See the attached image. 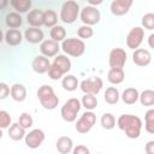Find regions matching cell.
<instances>
[{"instance_id": "obj_6", "label": "cell", "mask_w": 154, "mask_h": 154, "mask_svg": "<svg viewBox=\"0 0 154 154\" xmlns=\"http://www.w3.org/2000/svg\"><path fill=\"white\" fill-rule=\"evenodd\" d=\"M95 123H96V116H95V113L93 111H85L79 117V119L76 122L75 129L79 134H87V132H89L93 129V126L95 125Z\"/></svg>"}, {"instance_id": "obj_37", "label": "cell", "mask_w": 154, "mask_h": 154, "mask_svg": "<svg viewBox=\"0 0 154 154\" xmlns=\"http://www.w3.org/2000/svg\"><path fill=\"white\" fill-rule=\"evenodd\" d=\"M12 124V118L7 111H0V129H7Z\"/></svg>"}, {"instance_id": "obj_5", "label": "cell", "mask_w": 154, "mask_h": 154, "mask_svg": "<svg viewBox=\"0 0 154 154\" xmlns=\"http://www.w3.org/2000/svg\"><path fill=\"white\" fill-rule=\"evenodd\" d=\"M82 105H81V101L77 99V97H71L69 99L63 106H61V109H60V116L61 118L67 122V123H72L77 119V114L81 109Z\"/></svg>"}, {"instance_id": "obj_31", "label": "cell", "mask_w": 154, "mask_h": 154, "mask_svg": "<svg viewBox=\"0 0 154 154\" xmlns=\"http://www.w3.org/2000/svg\"><path fill=\"white\" fill-rule=\"evenodd\" d=\"M138 100L140 102L146 106V107H150L154 105V91L152 89H146L143 90L140 95H138Z\"/></svg>"}, {"instance_id": "obj_32", "label": "cell", "mask_w": 154, "mask_h": 154, "mask_svg": "<svg viewBox=\"0 0 154 154\" xmlns=\"http://www.w3.org/2000/svg\"><path fill=\"white\" fill-rule=\"evenodd\" d=\"M81 105H82L87 111H93V109H95L96 106H97V99H96L95 95L84 94V95L82 96Z\"/></svg>"}, {"instance_id": "obj_48", "label": "cell", "mask_w": 154, "mask_h": 154, "mask_svg": "<svg viewBox=\"0 0 154 154\" xmlns=\"http://www.w3.org/2000/svg\"><path fill=\"white\" fill-rule=\"evenodd\" d=\"M97 154H100V153H97Z\"/></svg>"}, {"instance_id": "obj_25", "label": "cell", "mask_w": 154, "mask_h": 154, "mask_svg": "<svg viewBox=\"0 0 154 154\" xmlns=\"http://www.w3.org/2000/svg\"><path fill=\"white\" fill-rule=\"evenodd\" d=\"M25 135H26L25 130L22 126H19L18 123H13V124L10 125V128H8V137L11 140L20 141V140H23L25 137Z\"/></svg>"}, {"instance_id": "obj_1", "label": "cell", "mask_w": 154, "mask_h": 154, "mask_svg": "<svg viewBox=\"0 0 154 154\" xmlns=\"http://www.w3.org/2000/svg\"><path fill=\"white\" fill-rule=\"evenodd\" d=\"M117 126L125 132L129 138H138L142 130V120L134 114H122L117 120Z\"/></svg>"}, {"instance_id": "obj_28", "label": "cell", "mask_w": 154, "mask_h": 154, "mask_svg": "<svg viewBox=\"0 0 154 154\" xmlns=\"http://www.w3.org/2000/svg\"><path fill=\"white\" fill-rule=\"evenodd\" d=\"M119 90L116 88V87H108L106 90H105V94H103V99L105 101L108 103V105H116L118 101H119Z\"/></svg>"}, {"instance_id": "obj_21", "label": "cell", "mask_w": 154, "mask_h": 154, "mask_svg": "<svg viewBox=\"0 0 154 154\" xmlns=\"http://www.w3.org/2000/svg\"><path fill=\"white\" fill-rule=\"evenodd\" d=\"M11 97L17 102H23L26 99V88L20 83H14L10 88Z\"/></svg>"}, {"instance_id": "obj_47", "label": "cell", "mask_w": 154, "mask_h": 154, "mask_svg": "<svg viewBox=\"0 0 154 154\" xmlns=\"http://www.w3.org/2000/svg\"><path fill=\"white\" fill-rule=\"evenodd\" d=\"M1 137H2V130L0 129V138H1Z\"/></svg>"}, {"instance_id": "obj_16", "label": "cell", "mask_w": 154, "mask_h": 154, "mask_svg": "<svg viewBox=\"0 0 154 154\" xmlns=\"http://www.w3.org/2000/svg\"><path fill=\"white\" fill-rule=\"evenodd\" d=\"M49 66H51V63H49V59L43 57V55H37L32 59L31 61V67L32 70L36 72V73H46L48 72L49 70Z\"/></svg>"}, {"instance_id": "obj_29", "label": "cell", "mask_w": 154, "mask_h": 154, "mask_svg": "<svg viewBox=\"0 0 154 154\" xmlns=\"http://www.w3.org/2000/svg\"><path fill=\"white\" fill-rule=\"evenodd\" d=\"M49 36H51V40H53V41H55L58 43L63 42L66 38V30L61 25H55V26L51 28Z\"/></svg>"}, {"instance_id": "obj_34", "label": "cell", "mask_w": 154, "mask_h": 154, "mask_svg": "<svg viewBox=\"0 0 154 154\" xmlns=\"http://www.w3.org/2000/svg\"><path fill=\"white\" fill-rule=\"evenodd\" d=\"M144 129L148 134H154V109L150 108L144 116Z\"/></svg>"}, {"instance_id": "obj_9", "label": "cell", "mask_w": 154, "mask_h": 154, "mask_svg": "<svg viewBox=\"0 0 154 154\" xmlns=\"http://www.w3.org/2000/svg\"><path fill=\"white\" fill-rule=\"evenodd\" d=\"M128 59V54L123 48H113L108 55V64L111 69H123Z\"/></svg>"}, {"instance_id": "obj_42", "label": "cell", "mask_w": 154, "mask_h": 154, "mask_svg": "<svg viewBox=\"0 0 154 154\" xmlns=\"http://www.w3.org/2000/svg\"><path fill=\"white\" fill-rule=\"evenodd\" d=\"M146 154H154V141H148L144 147Z\"/></svg>"}, {"instance_id": "obj_13", "label": "cell", "mask_w": 154, "mask_h": 154, "mask_svg": "<svg viewBox=\"0 0 154 154\" xmlns=\"http://www.w3.org/2000/svg\"><path fill=\"white\" fill-rule=\"evenodd\" d=\"M131 6H132V0H114L111 2L109 10L112 14L120 17L126 14Z\"/></svg>"}, {"instance_id": "obj_43", "label": "cell", "mask_w": 154, "mask_h": 154, "mask_svg": "<svg viewBox=\"0 0 154 154\" xmlns=\"http://www.w3.org/2000/svg\"><path fill=\"white\" fill-rule=\"evenodd\" d=\"M153 40H154V34H150L149 37H148V45L150 48H154V43H153Z\"/></svg>"}, {"instance_id": "obj_12", "label": "cell", "mask_w": 154, "mask_h": 154, "mask_svg": "<svg viewBox=\"0 0 154 154\" xmlns=\"http://www.w3.org/2000/svg\"><path fill=\"white\" fill-rule=\"evenodd\" d=\"M132 61L135 65L144 67L148 66L152 63V54L148 49L144 48H137L132 53Z\"/></svg>"}, {"instance_id": "obj_10", "label": "cell", "mask_w": 154, "mask_h": 154, "mask_svg": "<svg viewBox=\"0 0 154 154\" xmlns=\"http://www.w3.org/2000/svg\"><path fill=\"white\" fill-rule=\"evenodd\" d=\"M144 38V29L141 26H134L126 35V46L130 49H137Z\"/></svg>"}, {"instance_id": "obj_36", "label": "cell", "mask_w": 154, "mask_h": 154, "mask_svg": "<svg viewBox=\"0 0 154 154\" xmlns=\"http://www.w3.org/2000/svg\"><path fill=\"white\" fill-rule=\"evenodd\" d=\"M142 29H147V30H153L154 29V14L153 13H146L143 17H142Z\"/></svg>"}, {"instance_id": "obj_39", "label": "cell", "mask_w": 154, "mask_h": 154, "mask_svg": "<svg viewBox=\"0 0 154 154\" xmlns=\"http://www.w3.org/2000/svg\"><path fill=\"white\" fill-rule=\"evenodd\" d=\"M48 77L51 78V79H53V81H58V79H60L61 77H63V75L51 64V66H49V70H48Z\"/></svg>"}, {"instance_id": "obj_46", "label": "cell", "mask_w": 154, "mask_h": 154, "mask_svg": "<svg viewBox=\"0 0 154 154\" xmlns=\"http://www.w3.org/2000/svg\"><path fill=\"white\" fill-rule=\"evenodd\" d=\"M4 41V32H2V30L0 29V43Z\"/></svg>"}, {"instance_id": "obj_41", "label": "cell", "mask_w": 154, "mask_h": 154, "mask_svg": "<svg viewBox=\"0 0 154 154\" xmlns=\"http://www.w3.org/2000/svg\"><path fill=\"white\" fill-rule=\"evenodd\" d=\"M72 154H90V150L83 146V144H78L76 147H73L72 149Z\"/></svg>"}, {"instance_id": "obj_40", "label": "cell", "mask_w": 154, "mask_h": 154, "mask_svg": "<svg viewBox=\"0 0 154 154\" xmlns=\"http://www.w3.org/2000/svg\"><path fill=\"white\" fill-rule=\"evenodd\" d=\"M10 95V87L5 82H0V100H5Z\"/></svg>"}, {"instance_id": "obj_45", "label": "cell", "mask_w": 154, "mask_h": 154, "mask_svg": "<svg viewBox=\"0 0 154 154\" xmlns=\"http://www.w3.org/2000/svg\"><path fill=\"white\" fill-rule=\"evenodd\" d=\"M100 4H102V1H101V0H99V1H91V0H89V6H94V5H100Z\"/></svg>"}, {"instance_id": "obj_23", "label": "cell", "mask_w": 154, "mask_h": 154, "mask_svg": "<svg viewBox=\"0 0 154 154\" xmlns=\"http://www.w3.org/2000/svg\"><path fill=\"white\" fill-rule=\"evenodd\" d=\"M125 78L124 69H109L107 73V81L111 84H120Z\"/></svg>"}, {"instance_id": "obj_24", "label": "cell", "mask_w": 154, "mask_h": 154, "mask_svg": "<svg viewBox=\"0 0 154 154\" xmlns=\"http://www.w3.org/2000/svg\"><path fill=\"white\" fill-rule=\"evenodd\" d=\"M138 90L136 88H126L122 94V100L126 105H134L138 100Z\"/></svg>"}, {"instance_id": "obj_3", "label": "cell", "mask_w": 154, "mask_h": 154, "mask_svg": "<svg viewBox=\"0 0 154 154\" xmlns=\"http://www.w3.org/2000/svg\"><path fill=\"white\" fill-rule=\"evenodd\" d=\"M60 49H63V52L65 54L70 55V57L78 58V57L84 54V52H85V43L81 38L69 37V38H65L61 42Z\"/></svg>"}, {"instance_id": "obj_19", "label": "cell", "mask_w": 154, "mask_h": 154, "mask_svg": "<svg viewBox=\"0 0 154 154\" xmlns=\"http://www.w3.org/2000/svg\"><path fill=\"white\" fill-rule=\"evenodd\" d=\"M55 148L60 154H69L73 149L72 138L69 136H61L55 142Z\"/></svg>"}, {"instance_id": "obj_33", "label": "cell", "mask_w": 154, "mask_h": 154, "mask_svg": "<svg viewBox=\"0 0 154 154\" xmlns=\"http://www.w3.org/2000/svg\"><path fill=\"white\" fill-rule=\"evenodd\" d=\"M100 123H101V126L106 130H112L114 126H116V118L112 113H103L101 116V119H100Z\"/></svg>"}, {"instance_id": "obj_26", "label": "cell", "mask_w": 154, "mask_h": 154, "mask_svg": "<svg viewBox=\"0 0 154 154\" xmlns=\"http://www.w3.org/2000/svg\"><path fill=\"white\" fill-rule=\"evenodd\" d=\"M14 10L17 13H26L30 8H31V1L30 0H11L8 2Z\"/></svg>"}, {"instance_id": "obj_27", "label": "cell", "mask_w": 154, "mask_h": 154, "mask_svg": "<svg viewBox=\"0 0 154 154\" xmlns=\"http://www.w3.org/2000/svg\"><path fill=\"white\" fill-rule=\"evenodd\" d=\"M78 85H79V82H78L77 77H75L73 75H66L65 77H63L61 87L64 88V90H66V91H73V90L77 89Z\"/></svg>"}, {"instance_id": "obj_35", "label": "cell", "mask_w": 154, "mask_h": 154, "mask_svg": "<svg viewBox=\"0 0 154 154\" xmlns=\"http://www.w3.org/2000/svg\"><path fill=\"white\" fill-rule=\"evenodd\" d=\"M32 123H34V119L31 117L30 113H26V112H23L20 116H19V119H18V124L19 126H22L24 130L29 129L32 126Z\"/></svg>"}, {"instance_id": "obj_14", "label": "cell", "mask_w": 154, "mask_h": 154, "mask_svg": "<svg viewBox=\"0 0 154 154\" xmlns=\"http://www.w3.org/2000/svg\"><path fill=\"white\" fill-rule=\"evenodd\" d=\"M59 49H60L59 43L53 40H43L40 45V52L46 58H52L58 55Z\"/></svg>"}, {"instance_id": "obj_2", "label": "cell", "mask_w": 154, "mask_h": 154, "mask_svg": "<svg viewBox=\"0 0 154 154\" xmlns=\"http://www.w3.org/2000/svg\"><path fill=\"white\" fill-rule=\"evenodd\" d=\"M37 99L41 103V106L46 109H54L57 108L58 103H59V97L57 96V94L54 93V89L48 85V84H43L37 89Z\"/></svg>"}, {"instance_id": "obj_20", "label": "cell", "mask_w": 154, "mask_h": 154, "mask_svg": "<svg viewBox=\"0 0 154 154\" xmlns=\"http://www.w3.org/2000/svg\"><path fill=\"white\" fill-rule=\"evenodd\" d=\"M4 40L8 46H18L23 41V35L18 29H8L4 34Z\"/></svg>"}, {"instance_id": "obj_15", "label": "cell", "mask_w": 154, "mask_h": 154, "mask_svg": "<svg viewBox=\"0 0 154 154\" xmlns=\"http://www.w3.org/2000/svg\"><path fill=\"white\" fill-rule=\"evenodd\" d=\"M63 76L66 75L71 70V60L65 55V54H58L55 55L53 64H52Z\"/></svg>"}, {"instance_id": "obj_17", "label": "cell", "mask_w": 154, "mask_h": 154, "mask_svg": "<svg viewBox=\"0 0 154 154\" xmlns=\"http://www.w3.org/2000/svg\"><path fill=\"white\" fill-rule=\"evenodd\" d=\"M26 22L31 28H40L43 25V11L40 8H34L29 11L26 16Z\"/></svg>"}, {"instance_id": "obj_8", "label": "cell", "mask_w": 154, "mask_h": 154, "mask_svg": "<svg viewBox=\"0 0 154 154\" xmlns=\"http://www.w3.org/2000/svg\"><path fill=\"white\" fill-rule=\"evenodd\" d=\"M103 87V81L100 77H91L88 79H84L79 83V88L84 94L96 95L101 91Z\"/></svg>"}, {"instance_id": "obj_18", "label": "cell", "mask_w": 154, "mask_h": 154, "mask_svg": "<svg viewBox=\"0 0 154 154\" xmlns=\"http://www.w3.org/2000/svg\"><path fill=\"white\" fill-rule=\"evenodd\" d=\"M43 31L40 28H28L24 31V38L29 42V43H40L43 41Z\"/></svg>"}, {"instance_id": "obj_4", "label": "cell", "mask_w": 154, "mask_h": 154, "mask_svg": "<svg viewBox=\"0 0 154 154\" xmlns=\"http://www.w3.org/2000/svg\"><path fill=\"white\" fill-rule=\"evenodd\" d=\"M79 5L73 0H67L61 5L60 19L65 24H72L77 20L79 16Z\"/></svg>"}, {"instance_id": "obj_38", "label": "cell", "mask_w": 154, "mask_h": 154, "mask_svg": "<svg viewBox=\"0 0 154 154\" xmlns=\"http://www.w3.org/2000/svg\"><path fill=\"white\" fill-rule=\"evenodd\" d=\"M77 35H78L79 38H83V40H85V38H90V37L94 35V30H93L91 26L82 25V26L78 28V30H77Z\"/></svg>"}, {"instance_id": "obj_22", "label": "cell", "mask_w": 154, "mask_h": 154, "mask_svg": "<svg viewBox=\"0 0 154 154\" xmlns=\"http://www.w3.org/2000/svg\"><path fill=\"white\" fill-rule=\"evenodd\" d=\"M5 23L10 29H18L23 24V18L17 12H10L5 17Z\"/></svg>"}, {"instance_id": "obj_11", "label": "cell", "mask_w": 154, "mask_h": 154, "mask_svg": "<svg viewBox=\"0 0 154 154\" xmlns=\"http://www.w3.org/2000/svg\"><path fill=\"white\" fill-rule=\"evenodd\" d=\"M45 138H46V135H45L43 130H41V129H32L31 131H29L25 135L24 141H25V144L29 148L36 149V148H38L43 143Z\"/></svg>"}, {"instance_id": "obj_44", "label": "cell", "mask_w": 154, "mask_h": 154, "mask_svg": "<svg viewBox=\"0 0 154 154\" xmlns=\"http://www.w3.org/2000/svg\"><path fill=\"white\" fill-rule=\"evenodd\" d=\"M7 5H8V1L7 0H0V10H4Z\"/></svg>"}, {"instance_id": "obj_30", "label": "cell", "mask_w": 154, "mask_h": 154, "mask_svg": "<svg viewBox=\"0 0 154 154\" xmlns=\"http://www.w3.org/2000/svg\"><path fill=\"white\" fill-rule=\"evenodd\" d=\"M58 22V16L55 11L53 10H46L43 11V25L47 28H53L57 25Z\"/></svg>"}, {"instance_id": "obj_7", "label": "cell", "mask_w": 154, "mask_h": 154, "mask_svg": "<svg viewBox=\"0 0 154 154\" xmlns=\"http://www.w3.org/2000/svg\"><path fill=\"white\" fill-rule=\"evenodd\" d=\"M79 17H81V20L83 22L84 25L91 26V25H95L100 22L101 14H100V11L95 6L88 5V6H84L79 11Z\"/></svg>"}]
</instances>
